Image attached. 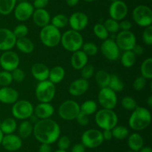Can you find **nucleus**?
<instances>
[{"instance_id": "f257e3e1", "label": "nucleus", "mask_w": 152, "mask_h": 152, "mask_svg": "<svg viewBox=\"0 0 152 152\" xmlns=\"http://www.w3.org/2000/svg\"><path fill=\"white\" fill-rule=\"evenodd\" d=\"M33 134L40 143L51 145L60 137L61 129L59 124L51 119H39L34 125Z\"/></svg>"}, {"instance_id": "f03ea898", "label": "nucleus", "mask_w": 152, "mask_h": 152, "mask_svg": "<svg viewBox=\"0 0 152 152\" xmlns=\"http://www.w3.org/2000/svg\"><path fill=\"white\" fill-rule=\"evenodd\" d=\"M151 122V113L144 107H137L131 114L129 119V127L135 131L145 129Z\"/></svg>"}, {"instance_id": "7ed1b4c3", "label": "nucleus", "mask_w": 152, "mask_h": 152, "mask_svg": "<svg viewBox=\"0 0 152 152\" xmlns=\"http://www.w3.org/2000/svg\"><path fill=\"white\" fill-rule=\"evenodd\" d=\"M60 43L66 51L74 52L80 50L83 45V37L79 31L70 29L62 34Z\"/></svg>"}, {"instance_id": "20e7f679", "label": "nucleus", "mask_w": 152, "mask_h": 152, "mask_svg": "<svg viewBox=\"0 0 152 152\" xmlns=\"http://www.w3.org/2000/svg\"><path fill=\"white\" fill-rule=\"evenodd\" d=\"M95 122L102 130H112L118 123V116L113 110L102 108L95 113Z\"/></svg>"}, {"instance_id": "39448f33", "label": "nucleus", "mask_w": 152, "mask_h": 152, "mask_svg": "<svg viewBox=\"0 0 152 152\" xmlns=\"http://www.w3.org/2000/svg\"><path fill=\"white\" fill-rule=\"evenodd\" d=\"M61 34L60 29L56 28L51 24L46 25L41 28L39 38L42 43L46 47L54 48L60 43Z\"/></svg>"}, {"instance_id": "423d86ee", "label": "nucleus", "mask_w": 152, "mask_h": 152, "mask_svg": "<svg viewBox=\"0 0 152 152\" xmlns=\"http://www.w3.org/2000/svg\"><path fill=\"white\" fill-rule=\"evenodd\" d=\"M56 86L48 80L39 82L36 87V98L39 102L50 103L56 95Z\"/></svg>"}, {"instance_id": "0eeeda50", "label": "nucleus", "mask_w": 152, "mask_h": 152, "mask_svg": "<svg viewBox=\"0 0 152 152\" xmlns=\"http://www.w3.org/2000/svg\"><path fill=\"white\" fill-rule=\"evenodd\" d=\"M34 106L27 100H18L12 107L11 112L13 118L19 120L31 119L34 115Z\"/></svg>"}, {"instance_id": "6e6552de", "label": "nucleus", "mask_w": 152, "mask_h": 152, "mask_svg": "<svg viewBox=\"0 0 152 152\" xmlns=\"http://www.w3.org/2000/svg\"><path fill=\"white\" fill-rule=\"evenodd\" d=\"M132 18L137 25L140 27H148L152 23V10L151 7L140 4L135 7L132 12Z\"/></svg>"}, {"instance_id": "1a4fd4ad", "label": "nucleus", "mask_w": 152, "mask_h": 152, "mask_svg": "<svg viewBox=\"0 0 152 152\" xmlns=\"http://www.w3.org/2000/svg\"><path fill=\"white\" fill-rule=\"evenodd\" d=\"M80 112V105L74 100H66L59 107L58 113L65 121L75 120Z\"/></svg>"}, {"instance_id": "9d476101", "label": "nucleus", "mask_w": 152, "mask_h": 152, "mask_svg": "<svg viewBox=\"0 0 152 152\" xmlns=\"http://www.w3.org/2000/svg\"><path fill=\"white\" fill-rule=\"evenodd\" d=\"M81 143L87 148H96L103 143L102 131L96 129H88L81 137Z\"/></svg>"}, {"instance_id": "9b49d317", "label": "nucleus", "mask_w": 152, "mask_h": 152, "mask_svg": "<svg viewBox=\"0 0 152 152\" xmlns=\"http://www.w3.org/2000/svg\"><path fill=\"white\" fill-rule=\"evenodd\" d=\"M98 101L102 108L114 110L117 104V92L109 87L100 88L98 93Z\"/></svg>"}, {"instance_id": "f8f14e48", "label": "nucleus", "mask_w": 152, "mask_h": 152, "mask_svg": "<svg viewBox=\"0 0 152 152\" xmlns=\"http://www.w3.org/2000/svg\"><path fill=\"white\" fill-rule=\"evenodd\" d=\"M115 42L119 49L125 52L132 50L137 44V38L132 31H121L116 37Z\"/></svg>"}, {"instance_id": "ddd939ff", "label": "nucleus", "mask_w": 152, "mask_h": 152, "mask_svg": "<svg viewBox=\"0 0 152 152\" xmlns=\"http://www.w3.org/2000/svg\"><path fill=\"white\" fill-rule=\"evenodd\" d=\"M19 56L13 51H5L0 56V66L4 71L11 72L19 67Z\"/></svg>"}, {"instance_id": "4468645a", "label": "nucleus", "mask_w": 152, "mask_h": 152, "mask_svg": "<svg viewBox=\"0 0 152 152\" xmlns=\"http://www.w3.org/2000/svg\"><path fill=\"white\" fill-rule=\"evenodd\" d=\"M100 51L102 55L108 61H114L120 57V49L113 39H106L103 40L100 46Z\"/></svg>"}, {"instance_id": "2eb2a0df", "label": "nucleus", "mask_w": 152, "mask_h": 152, "mask_svg": "<svg viewBox=\"0 0 152 152\" xmlns=\"http://www.w3.org/2000/svg\"><path fill=\"white\" fill-rule=\"evenodd\" d=\"M34 7L31 3L28 1H21L16 4L13 10L14 16L19 22H25L32 17Z\"/></svg>"}, {"instance_id": "dca6fc26", "label": "nucleus", "mask_w": 152, "mask_h": 152, "mask_svg": "<svg viewBox=\"0 0 152 152\" xmlns=\"http://www.w3.org/2000/svg\"><path fill=\"white\" fill-rule=\"evenodd\" d=\"M110 18L116 21L123 20L128 14V6L122 0H117L111 2L108 9Z\"/></svg>"}, {"instance_id": "f3484780", "label": "nucleus", "mask_w": 152, "mask_h": 152, "mask_svg": "<svg viewBox=\"0 0 152 152\" xmlns=\"http://www.w3.org/2000/svg\"><path fill=\"white\" fill-rule=\"evenodd\" d=\"M17 38L11 30L6 28H0V51L11 50L15 46Z\"/></svg>"}, {"instance_id": "a211bd4d", "label": "nucleus", "mask_w": 152, "mask_h": 152, "mask_svg": "<svg viewBox=\"0 0 152 152\" xmlns=\"http://www.w3.org/2000/svg\"><path fill=\"white\" fill-rule=\"evenodd\" d=\"M88 16L83 12H74L68 18V24L71 29L77 31H81L87 27L88 24Z\"/></svg>"}, {"instance_id": "6ab92c4d", "label": "nucleus", "mask_w": 152, "mask_h": 152, "mask_svg": "<svg viewBox=\"0 0 152 152\" xmlns=\"http://www.w3.org/2000/svg\"><path fill=\"white\" fill-rule=\"evenodd\" d=\"M1 145L7 151H16L22 148V139L14 134H5L3 137Z\"/></svg>"}, {"instance_id": "aec40b11", "label": "nucleus", "mask_w": 152, "mask_h": 152, "mask_svg": "<svg viewBox=\"0 0 152 152\" xmlns=\"http://www.w3.org/2000/svg\"><path fill=\"white\" fill-rule=\"evenodd\" d=\"M89 88V83L88 80L80 77L73 80L68 88V92L71 95L75 97L84 95Z\"/></svg>"}, {"instance_id": "412c9836", "label": "nucleus", "mask_w": 152, "mask_h": 152, "mask_svg": "<svg viewBox=\"0 0 152 152\" xmlns=\"http://www.w3.org/2000/svg\"><path fill=\"white\" fill-rule=\"evenodd\" d=\"M53 113L54 107L50 103L39 102L34 108V115L39 120L50 119Z\"/></svg>"}, {"instance_id": "4be33fe9", "label": "nucleus", "mask_w": 152, "mask_h": 152, "mask_svg": "<svg viewBox=\"0 0 152 152\" xmlns=\"http://www.w3.org/2000/svg\"><path fill=\"white\" fill-rule=\"evenodd\" d=\"M19 99V92L10 86L0 88V102L6 104H13Z\"/></svg>"}, {"instance_id": "5701e85b", "label": "nucleus", "mask_w": 152, "mask_h": 152, "mask_svg": "<svg viewBox=\"0 0 152 152\" xmlns=\"http://www.w3.org/2000/svg\"><path fill=\"white\" fill-rule=\"evenodd\" d=\"M50 69L43 63H35L31 68V72L33 77L39 82L48 79Z\"/></svg>"}, {"instance_id": "b1692460", "label": "nucleus", "mask_w": 152, "mask_h": 152, "mask_svg": "<svg viewBox=\"0 0 152 152\" xmlns=\"http://www.w3.org/2000/svg\"><path fill=\"white\" fill-rule=\"evenodd\" d=\"M32 19L34 24L40 28L49 25L50 22V15L45 9H34L32 15Z\"/></svg>"}, {"instance_id": "393cba45", "label": "nucleus", "mask_w": 152, "mask_h": 152, "mask_svg": "<svg viewBox=\"0 0 152 152\" xmlns=\"http://www.w3.org/2000/svg\"><path fill=\"white\" fill-rule=\"evenodd\" d=\"M88 56H87L85 52L80 50L73 52L71 58V66L76 70H80L84 66L88 63Z\"/></svg>"}, {"instance_id": "a878e982", "label": "nucleus", "mask_w": 152, "mask_h": 152, "mask_svg": "<svg viewBox=\"0 0 152 152\" xmlns=\"http://www.w3.org/2000/svg\"><path fill=\"white\" fill-rule=\"evenodd\" d=\"M128 138V145L131 151L138 152L144 145V140L142 136L137 132L129 135Z\"/></svg>"}, {"instance_id": "bb28decb", "label": "nucleus", "mask_w": 152, "mask_h": 152, "mask_svg": "<svg viewBox=\"0 0 152 152\" xmlns=\"http://www.w3.org/2000/svg\"><path fill=\"white\" fill-rule=\"evenodd\" d=\"M65 75V70L61 66H55L49 70L48 80L55 85L59 83L64 79Z\"/></svg>"}, {"instance_id": "cd10ccee", "label": "nucleus", "mask_w": 152, "mask_h": 152, "mask_svg": "<svg viewBox=\"0 0 152 152\" xmlns=\"http://www.w3.org/2000/svg\"><path fill=\"white\" fill-rule=\"evenodd\" d=\"M15 46H16L18 50L24 54H31L34 50V43L31 39L27 37L18 38Z\"/></svg>"}, {"instance_id": "c85d7f7f", "label": "nucleus", "mask_w": 152, "mask_h": 152, "mask_svg": "<svg viewBox=\"0 0 152 152\" xmlns=\"http://www.w3.org/2000/svg\"><path fill=\"white\" fill-rule=\"evenodd\" d=\"M16 128H17V123L14 118H6L0 125V130L4 135L13 134L16 131Z\"/></svg>"}, {"instance_id": "c756f323", "label": "nucleus", "mask_w": 152, "mask_h": 152, "mask_svg": "<svg viewBox=\"0 0 152 152\" xmlns=\"http://www.w3.org/2000/svg\"><path fill=\"white\" fill-rule=\"evenodd\" d=\"M33 130H34V125L31 121L28 119L23 120L19 124L18 128L19 136L22 139L28 138L33 134Z\"/></svg>"}, {"instance_id": "7c9ffc66", "label": "nucleus", "mask_w": 152, "mask_h": 152, "mask_svg": "<svg viewBox=\"0 0 152 152\" xmlns=\"http://www.w3.org/2000/svg\"><path fill=\"white\" fill-rule=\"evenodd\" d=\"M111 75L104 69L98 70L95 74V80L100 88L107 87L108 86Z\"/></svg>"}, {"instance_id": "2f4dec72", "label": "nucleus", "mask_w": 152, "mask_h": 152, "mask_svg": "<svg viewBox=\"0 0 152 152\" xmlns=\"http://www.w3.org/2000/svg\"><path fill=\"white\" fill-rule=\"evenodd\" d=\"M97 111V104L93 100H87L80 105V112L87 116H91Z\"/></svg>"}, {"instance_id": "473e14b6", "label": "nucleus", "mask_w": 152, "mask_h": 152, "mask_svg": "<svg viewBox=\"0 0 152 152\" xmlns=\"http://www.w3.org/2000/svg\"><path fill=\"white\" fill-rule=\"evenodd\" d=\"M137 56L132 50L125 51L121 56V63L126 68H131L136 62Z\"/></svg>"}, {"instance_id": "72a5a7b5", "label": "nucleus", "mask_w": 152, "mask_h": 152, "mask_svg": "<svg viewBox=\"0 0 152 152\" xmlns=\"http://www.w3.org/2000/svg\"><path fill=\"white\" fill-rule=\"evenodd\" d=\"M108 87H109L115 92H121L124 89V83L117 75L112 74L110 77Z\"/></svg>"}, {"instance_id": "f704fd0d", "label": "nucleus", "mask_w": 152, "mask_h": 152, "mask_svg": "<svg viewBox=\"0 0 152 152\" xmlns=\"http://www.w3.org/2000/svg\"><path fill=\"white\" fill-rule=\"evenodd\" d=\"M141 76L146 80L152 78V58H148L144 60L140 66Z\"/></svg>"}, {"instance_id": "c9c22d12", "label": "nucleus", "mask_w": 152, "mask_h": 152, "mask_svg": "<svg viewBox=\"0 0 152 152\" xmlns=\"http://www.w3.org/2000/svg\"><path fill=\"white\" fill-rule=\"evenodd\" d=\"M16 0H0V13L8 15L13 11Z\"/></svg>"}, {"instance_id": "e433bc0d", "label": "nucleus", "mask_w": 152, "mask_h": 152, "mask_svg": "<svg viewBox=\"0 0 152 152\" xmlns=\"http://www.w3.org/2000/svg\"><path fill=\"white\" fill-rule=\"evenodd\" d=\"M111 132H112L113 138H115L119 140L125 139L129 135V131L128 128H126V126H123V125H116L111 130Z\"/></svg>"}, {"instance_id": "4c0bfd02", "label": "nucleus", "mask_w": 152, "mask_h": 152, "mask_svg": "<svg viewBox=\"0 0 152 152\" xmlns=\"http://www.w3.org/2000/svg\"><path fill=\"white\" fill-rule=\"evenodd\" d=\"M51 25H53L56 28H63L66 26L68 24V18L66 15L62 14V13H59V14L55 15L53 16L51 19Z\"/></svg>"}, {"instance_id": "58836bf2", "label": "nucleus", "mask_w": 152, "mask_h": 152, "mask_svg": "<svg viewBox=\"0 0 152 152\" xmlns=\"http://www.w3.org/2000/svg\"><path fill=\"white\" fill-rule=\"evenodd\" d=\"M93 31L95 36H96L97 38L100 39V40H105L108 38L109 33L107 31V29L105 28V27L104 26L103 24L96 23V25L94 26Z\"/></svg>"}, {"instance_id": "ea45409f", "label": "nucleus", "mask_w": 152, "mask_h": 152, "mask_svg": "<svg viewBox=\"0 0 152 152\" xmlns=\"http://www.w3.org/2000/svg\"><path fill=\"white\" fill-rule=\"evenodd\" d=\"M81 50L83 52H85L87 55V56H94L97 54L99 49L95 43H91V42H88V43H83Z\"/></svg>"}, {"instance_id": "a19ab883", "label": "nucleus", "mask_w": 152, "mask_h": 152, "mask_svg": "<svg viewBox=\"0 0 152 152\" xmlns=\"http://www.w3.org/2000/svg\"><path fill=\"white\" fill-rule=\"evenodd\" d=\"M104 26L108 31V33H111V34H115V33L118 32L120 31V26H119V22L116 21L114 19L109 18L107 19L104 22Z\"/></svg>"}, {"instance_id": "79ce46f5", "label": "nucleus", "mask_w": 152, "mask_h": 152, "mask_svg": "<svg viewBox=\"0 0 152 152\" xmlns=\"http://www.w3.org/2000/svg\"><path fill=\"white\" fill-rule=\"evenodd\" d=\"M122 107L127 110H134L137 107V103L136 100L131 96H126L122 99L121 101Z\"/></svg>"}, {"instance_id": "37998d69", "label": "nucleus", "mask_w": 152, "mask_h": 152, "mask_svg": "<svg viewBox=\"0 0 152 152\" xmlns=\"http://www.w3.org/2000/svg\"><path fill=\"white\" fill-rule=\"evenodd\" d=\"M13 82V77L10 72L3 71L0 72V86L1 87L3 86H8Z\"/></svg>"}, {"instance_id": "c03bdc74", "label": "nucleus", "mask_w": 152, "mask_h": 152, "mask_svg": "<svg viewBox=\"0 0 152 152\" xmlns=\"http://www.w3.org/2000/svg\"><path fill=\"white\" fill-rule=\"evenodd\" d=\"M12 31H13V34L16 36V38H22V37H25L28 35V28L25 24H19V25H16Z\"/></svg>"}, {"instance_id": "a18cd8bd", "label": "nucleus", "mask_w": 152, "mask_h": 152, "mask_svg": "<svg viewBox=\"0 0 152 152\" xmlns=\"http://www.w3.org/2000/svg\"><path fill=\"white\" fill-rule=\"evenodd\" d=\"M81 75L82 77L86 80L91 78L92 76L94 74V67L91 64H86V66L81 69Z\"/></svg>"}, {"instance_id": "49530a36", "label": "nucleus", "mask_w": 152, "mask_h": 152, "mask_svg": "<svg viewBox=\"0 0 152 152\" xmlns=\"http://www.w3.org/2000/svg\"><path fill=\"white\" fill-rule=\"evenodd\" d=\"M142 41L147 46H151L152 45V26L145 27L142 31Z\"/></svg>"}, {"instance_id": "de8ad7c7", "label": "nucleus", "mask_w": 152, "mask_h": 152, "mask_svg": "<svg viewBox=\"0 0 152 152\" xmlns=\"http://www.w3.org/2000/svg\"><path fill=\"white\" fill-rule=\"evenodd\" d=\"M58 148L60 150L67 151L71 145V139L68 136H62L57 139Z\"/></svg>"}, {"instance_id": "09e8293b", "label": "nucleus", "mask_w": 152, "mask_h": 152, "mask_svg": "<svg viewBox=\"0 0 152 152\" xmlns=\"http://www.w3.org/2000/svg\"><path fill=\"white\" fill-rule=\"evenodd\" d=\"M12 77H13V80H15L17 83H21L23 81L25 78V73L22 69L16 68V69L13 70L11 72Z\"/></svg>"}, {"instance_id": "8fccbe9b", "label": "nucleus", "mask_w": 152, "mask_h": 152, "mask_svg": "<svg viewBox=\"0 0 152 152\" xmlns=\"http://www.w3.org/2000/svg\"><path fill=\"white\" fill-rule=\"evenodd\" d=\"M146 79L142 76H139L134 80L133 88L137 91L142 90L146 85Z\"/></svg>"}, {"instance_id": "3c124183", "label": "nucleus", "mask_w": 152, "mask_h": 152, "mask_svg": "<svg viewBox=\"0 0 152 152\" xmlns=\"http://www.w3.org/2000/svg\"><path fill=\"white\" fill-rule=\"evenodd\" d=\"M76 120H77V123L79 124L81 126H86V125H88L89 123V118L88 116L84 114L82 112H80V113L78 114L77 117L76 118Z\"/></svg>"}, {"instance_id": "603ef678", "label": "nucleus", "mask_w": 152, "mask_h": 152, "mask_svg": "<svg viewBox=\"0 0 152 152\" xmlns=\"http://www.w3.org/2000/svg\"><path fill=\"white\" fill-rule=\"evenodd\" d=\"M48 2L49 0H34L32 4L35 9H44Z\"/></svg>"}, {"instance_id": "864d4df0", "label": "nucleus", "mask_w": 152, "mask_h": 152, "mask_svg": "<svg viewBox=\"0 0 152 152\" xmlns=\"http://www.w3.org/2000/svg\"><path fill=\"white\" fill-rule=\"evenodd\" d=\"M119 26L120 30L122 31H131V28H132V24L129 20H121L119 22Z\"/></svg>"}, {"instance_id": "5fc2aeb1", "label": "nucleus", "mask_w": 152, "mask_h": 152, "mask_svg": "<svg viewBox=\"0 0 152 152\" xmlns=\"http://www.w3.org/2000/svg\"><path fill=\"white\" fill-rule=\"evenodd\" d=\"M86 148L83 143H77L73 146L71 152H86Z\"/></svg>"}, {"instance_id": "6e6d98bb", "label": "nucleus", "mask_w": 152, "mask_h": 152, "mask_svg": "<svg viewBox=\"0 0 152 152\" xmlns=\"http://www.w3.org/2000/svg\"><path fill=\"white\" fill-rule=\"evenodd\" d=\"M39 152H53L50 145L46 143H41L39 148Z\"/></svg>"}, {"instance_id": "4d7b16f0", "label": "nucleus", "mask_w": 152, "mask_h": 152, "mask_svg": "<svg viewBox=\"0 0 152 152\" xmlns=\"http://www.w3.org/2000/svg\"><path fill=\"white\" fill-rule=\"evenodd\" d=\"M132 51L135 54V55L137 56V55H142V53H143V52H144V49H143V48H142V46L136 44L134 46V48L132 49Z\"/></svg>"}, {"instance_id": "13d9d810", "label": "nucleus", "mask_w": 152, "mask_h": 152, "mask_svg": "<svg viewBox=\"0 0 152 152\" xmlns=\"http://www.w3.org/2000/svg\"><path fill=\"white\" fill-rule=\"evenodd\" d=\"M102 134L104 140H111L113 138L111 130H103V131H102Z\"/></svg>"}, {"instance_id": "bf43d9fd", "label": "nucleus", "mask_w": 152, "mask_h": 152, "mask_svg": "<svg viewBox=\"0 0 152 152\" xmlns=\"http://www.w3.org/2000/svg\"><path fill=\"white\" fill-rule=\"evenodd\" d=\"M80 0H66V4L70 7L76 6L79 3Z\"/></svg>"}, {"instance_id": "052dcab7", "label": "nucleus", "mask_w": 152, "mask_h": 152, "mask_svg": "<svg viewBox=\"0 0 152 152\" xmlns=\"http://www.w3.org/2000/svg\"><path fill=\"white\" fill-rule=\"evenodd\" d=\"M138 152H152V148L150 146H142Z\"/></svg>"}, {"instance_id": "680f3d73", "label": "nucleus", "mask_w": 152, "mask_h": 152, "mask_svg": "<svg viewBox=\"0 0 152 152\" xmlns=\"http://www.w3.org/2000/svg\"><path fill=\"white\" fill-rule=\"evenodd\" d=\"M146 104H148L149 107H151V106H152V96H151V95H150V96L148 97V98H147Z\"/></svg>"}, {"instance_id": "e2e57ef3", "label": "nucleus", "mask_w": 152, "mask_h": 152, "mask_svg": "<svg viewBox=\"0 0 152 152\" xmlns=\"http://www.w3.org/2000/svg\"><path fill=\"white\" fill-rule=\"evenodd\" d=\"M3 137H4V134H3V133L1 132V131L0 130V145L1 144V141H2Z\"/></svg>"}, {"instance_id": "0e129e2a", "label": "nucleus", "mask_w": 152, "mask_h": 152, "mask_svg": "<svg viewBox=\"0 0 152 152\" xmlns=\"http://www.w3.org/2000/svg\"><path fill=\"white\" fill-rule=\"evenodd\" d=\"M54 152H67V151H64V150H60V149H58V150L55 151Z\"/></svg>"}, {"instance_id": "69168bd1", "label": "nucleus", "mask_w": 152, "mask_h": 152, "mask_svg": "<svg viewBox=\"0 0 152 152\" xmlns=\"http://www.w3.org/2000/svg\"><path fill=\"white\" fill-rule=\"evenodd\" d=\"M84 1H89V2H91V1H95V0H84Z\"/></svg>"}, {"instance_id": "338daca9", "label": "nucleus", "mask_w": 152, "mask_h": 152, "mask_svg": "<svg viewBox=\"0 0 152 152\" xmlns=\"http://www.w3.org/2000/svg\"><path fill=\"white\" fill-rule=\"evenodd\" d=\"M110 1H111V2H113V1H117V0H110Z\"/></svg>"}, {"instance_id": "774afa93", "label": "nucleus", "mask_w": 152, "mask_h": 152, "mask_svg": "<svg viewBox=\"0 0 152 152\" xmlns=\"http://www.w3.org/2000/svg\"><path fill=\"white\" fill-rule=\"evenodd\" d=\"M128 152H134V151H128Z\"/></svg>"}]
</instances>
